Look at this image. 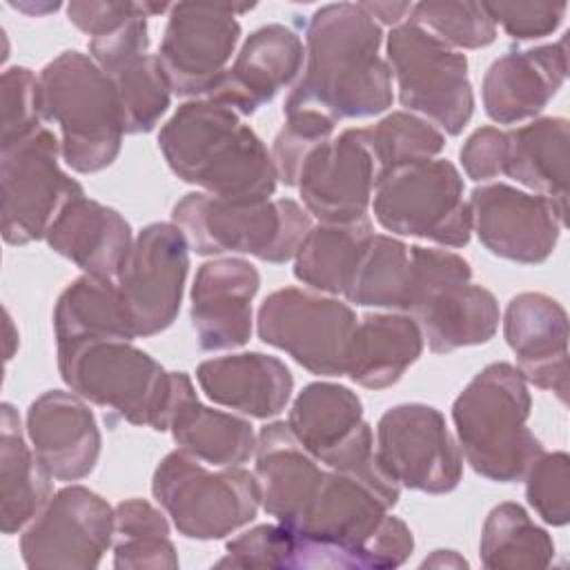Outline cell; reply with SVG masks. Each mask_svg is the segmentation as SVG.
I'll use <instances>...</instances> for the list:
<instances>
[{
  "instance_id": "6da1fadb",
  "label": "cell",
  "mask_w": 570,
  "mask_h": 570,
  "mask_svg": "<svg viewBox=\"0 0 570 570\" xmlns=\"http://www.w3.org/2000/svg\"><path fill=\"white\" fill-rule=\"evenodd\" d=\"M381 24L358 2L318 7L305 29V67L283 111L314 109L336 120L370 118L392 107V71L379 49Z\"/></svg>"
},
{
  "instance_id": "7a4b0ae2",
  "label": "cell",
  "mask_w": 570,
  "mask_h": 570,
  "mask_svg": "<svg viewBox=\"0 0 570 570\" xmlns=\"http://www.w3.org/2000/svg\"><path fill=\"white\" fill-rule=\"evenodd\" d=\"M174 176L227 200H267L276 169L261 136L240 116L209 98L183 102L158 131Z\"/></svg>"
},
{
  "instance_id": "3957f363",
  "label": "cell",
  "mask_w": 570,
  "mask_h": 570,
  "mask_svg": "<svg viewBox=\"0 0 570 570\" xmlns=\"http://www.w3.org/2000/svg\"><path fill=\"white\" fill-rule=\"evenodd\" d=\"M532 399L521 372L503 361L485 365L452 403L456 443L468 465L497 483L521 481L543 452L528 428Z\"/></svg>"
},
{
  "instance_id": "277c9868",
  "label": "cell",
  "mask_w": 570,
  "mask_h": 570,
  "mask_svg": "<svg viewBox=\"0 0 570 570\" xmlns=\"http://www.w3.org/2000/svg\"><path fill=\"white\" fill-rule=\"evenodd\" d=\"M42 122L60 129L62 160L78 174H96L120 154L125 120L111 78L91 56L69 49L38 76Z\"/></svg>"
},
{
  "instance_id": "5b68a950",
  "label": "cell",
  "mask_w": 570,
  "mask_h": 570,
  "mask_svg": "<svg viewBox=\"0 0 570 570\" xmlns=\"http://www.w3.org/2000/svg\"><path fill=\"white\" fill-rule=\"evenodd\" d=\"M58 372L71 392L116 412L131 425L169 430L174 372L131 341L102 338L56 347Z\"/></svg>"
},
{
  "instance_id": "8992f818",
  "label": "cell",
  "mask_w": 570,
  "mask_h": 570,
  "mask_svg": "<svg viewBox=\"0 0 570 570\" xmlns=\"http://www.w3.org/2000/svg\"><path fill=\"white\" fill-rule=\"evenodd\" d=\"M198 256L249 254L265 263H287L312 229V216L292 198L227 200L205 191L185 194L171 209Z\"/></svg>"
},
{
  "instance_id": "52a82bcc",
  "label": "cell",
  "mask_w": 570,
  "mask_h": 570,
  "mask_svg": "<svg viewBox=\"0 0 570 570\" xmlns=\"http://www.w3.org/2000/svg\"><path fill=\"white\" fill-rule=\"evenodd\" d=\"M412 285L407 309L432 354L488 343L501 312L494 294L472 283L470 263L450 249L410 247Z\"/></svg>"
},
{
  "instance_id": "ba28073f",
  "label": "cell",
  "mask_w": 570,
  "mask_h": 570,
  "mask_svg": "<svg viewBox=\"0 0 570 570\" xmlns=\"http://www.w3.org/2000/svg\"><path fill=\"white\" fill-rule=\"evenodd\" d=\"M151 494L178 534L196 541L225 539L256 519L261 488L256 474L240 468L207 470L185 450H171L156 465Z\"/></svg>"
},
{
  "instance_id": "9c48e42d",
  "label": "cell",
  "mask_w": 570,
  "mask_h": 570,
  "mask_svg": "<svg viewBox=\"0 0 570 570\" xmlns=\"http://www.w3.org/2000/svg\"><path fill=\"white\" fill-rule=\"evenodd\" d=\"M287 425L321 465L358 479L387 508L399 503L401 488L376 459L374 434L363 419V403L356 392L330 381L309 383L296 394Z\"/></svg>"
},
{
  "instance_id": "30bf717a",
  "label": "cell",
  "mask_w": 570,
  "mask_h": 570,
  "mask_svg": "<svg viewBox=\"0 0 570 570\" xmlns=\"http://www.w3.org/2000/svg\"><path fill=\"white\" fill-rule=\"evenodd\" d=\"M372 212L376 223L396 236L425 238L445 247H465L472 236L463 178L445 158L379 171Z\"/></svg>"
},
{
  "instance_id": "8fae6325",
  "label": "cell",
  "mask_w": 570,
  "mask_h": 570,
  "mask_svg": "<svg viewBox=\"0 0 570 570\" xmlns=\"http://www.w3.org/2000/svg\"><path fill=\"white\" fill-rule=\"evenodd\" d=\"M387 65L399 102L448 136H459L474 111L468 58L405 20L390 29Z\"/></svg>"
},
{
  "instance_id": "7c38bea8",
  "label": "cell",
  "mask_w": 570,
  "mask_h": 570,
  "mask_svg": "<svg viewBox=\"0 0 570 570\" xmlns=\"http://www.w3.org/2000/svg\"><path fill=\"white\" fill-rule=\"evenodd\" d=\"M60 140L45 125L0 147L2 238L27 245L47 236L51 223L85 189L60 167Z\"/></svg>"
},
{
  "instance_id": "4fadbf2b",
  "label": "cell",
  "mask_w": 570,
  "mask_h": 570,
  "mask_svg": "<svg viewBox=\"0 0 570 570\" xmlns=\"http://www.w3.org/2000/svg\"><path fill=\"white\" fill-rule=\"evenodd\" d=\"M356 323L347 303L301 287H281L267 294L256 314L258 338L318 376L347 372Z\"/></svg>"
},
{
  "instance_id": "5bb4252c",
  "label": "cell",
  "mask_w": 570,
  "mask_h": 570,
  "mask_svg": "<svg viewBox=\"0 0 570 570\" xmlns=\"http://www.w3.org/2000/svg\"><path fill=\"white\" fill-rule=\"evenodd\" d=\"M187 272L189 243L178 225L149 223L134 236L116 287L136 338L160 334L176 321Z\"/></svg>"
},
{
  "instance_id": "9a60e30c",
  "label": "cell",
  "mask_w": 570,
  "mask_h": 570,
  "mask_svg": "<svg viewBox=\"0 0 570 570\" xmlns=\"http://www.w3.org/2000/svg\"><path fill=\"white\" fill-rule=\"evenodd\" d=\"M376 459L399 485L448 494L463 476V454L443 414L425 403L390 407L376 423Z\"/></svg>"
},
{
  "instance_id": "2e32d148",
  "label": "cell",
  "mask_w": 570,
  "mask_h": 570,
  "mask_svg": "<svg viewBox=\"0 0 570 570\" xmlns=\"http://www.w3.org/2000/svg\"><path fill=\"white\" fill-rule=\"evenodd\" d=\"M114 508L85 485H65L51 494L22 530L20 554L27 568H98L114 546Z\"/></svg>"
},
{
  "instance_id": "e0dca14e",
  "label": "cell",
  "mask_w": 570,
  "mask_h": 570,
  "mask_svg": "<svg viewBox=\"0 0 570 570\" xmlns=\"http://www.w3.org/2000/svg\"><path fill=\"white\" fill-rule=\"evenodd\" d=\"M249 7L171 4L158 58L171 91L183 98H207L227 71L240 40L238 11Z\"/></svg>"
},
{
  "instance_id": "ac0fdd59",
  "label": "cell",
  "mask_w": 570,
  "mask_h": 570,
  "mask_svg": "<svg viewBox=\"0 0 570 570\" xmlns=\"http://www.w3.org/2000/svg\"><path fill=\"white\" fill-rule=\"evenodd\" d=\"M468 205L472 232H476L481 245L499 258L523 265L543 263L566 227L568 209L505 183L474 187Z\"/></svg>"
},
{
  "instance_id": "d6986e66",
  "label": "cell",
  "mask_w": 570,
  "mask_h": 570,
  "mask_svg": "<svg viewBox=\"0 0 570 570\" xmlns=\"http://www.w3.org/2000/svg\"><path fill=\"white\" fill-rule=\"evenodd\" d=\"M374 180L376 163L365 127H352L305 158L296 187L309 216L321 223H354L367 218Z\"/></svg>"
},
{
  "instance_id": "ffe728a7",
  "label": "cell",
  "mask_w": 570,
  "mask_h": 570,
  "mask_svg": "<svg viewBox=\"0 0 570 570\" xmlns=\"http://www.w3.org/2000/svg\"><path fill=\"white\" fill-rule=\"evenodd\" d=\"M145 13L107 36L89 38V56L116 85L125 134L151 131L171 102V85L158 53H149Z\"/></svg>"
},
{
  "instance_id": "44dd1931",
  "label": "cell",
  "mask_w": 570,
  "mask_h": 570,
  "mask_svg": "<svg viewBox=\"0 0 570 570\" xmlns=\"http://www.w3.org/2000/svg\"><path fill=\"white\" fill-rule=\"evenodd\" d=\"M258 287L261 274L245 258H212L198 267L189 292V318L200 350H236L249 341Z\"/></svg>"
},
{
  "instance_id": "7402d4cb",
  "label": "cell",
  "mask_w": 570,
  "mask_h": 570,
  "mask_svg": "<svg viewBox=\"0 0 570 570\" xmlns=\"http://www.w3.org/2000/svg\"><path fill=\"white\" fill-rule=\"evenodd\" d=\"M24 432L42 468L58 481H80L98 463L102 436L94 412L76 392L49 390L31 401Z\"/></svg>"
},
{
  "instance_id": "603a6c76",
  "label": "cell",
  "mask_w": 570,
  "mask_h": 570,
  "mask_svg": "<svg viewBox=\"0 0 570 570\" xmlns=\"http://www.w3.org/2000/svg\"><path fill=\"white\" fill-rule=\"evenodd\" d=\"M503 336L517 356V370L541 390L568 399V314L541 292H521L503 314Z\"/></svg>"
},
{
  "instance_id": "cb8c5ba5",
  "label": "cell",
  "mask_w": 570,
  "mask_h": 570,
  "mask_svg": "<svg viewBox=\"0 0 570 570\" xmlns=\"http://www.w3.org/2000/svg\"><path fill=\"white\" fill-rule=\"evenodd\" d=\"M303 40L285 24H265L240 45L234 62L207 96L238 116H252L276 98L303 69Z\"/></svg>"
},
{
  "instance_id": "d4e9b609",
  "label": "cell",
  "mask_w": 570,
  "mask_h": 570,
  "mask_svg": "<svg viewBox=\"0 0 570 570\" xmlns=\"http://www.w3.org/2000/svg\"><path fill=\"white\" fill-rule=\"evenodd\" d=\"M566 76V38L532 49H512L492 60L483 76V109L499 125L534 120L563 87Z\"/></svg>"
},
{
  "instance_id": "484cf974",
  "label": "cell",
  "mask_w": 570,
  "mask_h": 570,
  "mask_svg": "<svg viewBox=\"0 0 570 570\" xmlns=\"http://www.w3.org/2000/svg\"><path fill=\"white\" fill-rule=\"evenodd\" d=\"M205 396L252 419H274L289 403L294 379L289 367L263 352L207 358L196 367Z\"/></svg>"
},
{
  "instance_id": "4316f807",
  "label": "cell",
  "mask_w": 570,
  "mask_h": 570,
  "mask_svg": "<svg viewBox=\"0 0 570 570\" xmlns=\"http://www.w3.org/2000/svg\"><path fill=\"white\" fill-rule=\"evenodd\" d=\"M45 240L82 274L116 281L134 236L125 216L94 198L78 196L51 223Z\"/></svg>"
},
{
  "instance_id": "83f0119b",
  "label": "cell",
  "mask_w": 570,
  "mask_h": 570,
  "mask_svg": "<svg viewBox=\"0 0 570 570\" xmlns=\"http://www.w3.org/2000/svg\"><path fill=\"white\" fill-rule=\"evenodd\" d=\"M254 459L261 508L289 528L312 499L325 468L296 441L285 421L261 428Z\"/></svg>"
},
{
  "instance_id": "f1b7e54d",
  "label": "cell",
  "mask_w": 570,
  "mask_h": 570,
  "mask_svg": "<svg viewBox=\"0 0 570 570\" xmlns=\"http://www.w3.org/2000/svg\"><path fill=\"white\" fill-rule=\"evenodd\" d=\"M169 432L180 450L218 468L247 463L258 439L247 419L203 405L185 372H174Z\"/></svg>"
},
{
  "instance_id": "f546056e",
  "label": "cell",
  "mask_w": 570,
  "mask_h": 570,
  "mask_svg": "<svg viewBox=\"0 0 570 570\" xmlns=\"http://www.w3.org/2000/svg\"><path fill=\"white\" fill-rule=\"evenodd\" d=\"M423 345V334L410 314H365L356 323L345 374L361 387L385 390L419 361Z\"/></svg>"
},
{
  "instance_id": "4dcf8cb0",
  "label": "cell",
  "mask_w": 570,
  "mask_h": 570,
  "mask_svg": "<svg viewBox=\"0 0 570 570\" xmlns=\"http://www.w3.org/2000/svg\"><path fill=\"white\" fill-rule=\"evenodd\" d=\"M568 142L566 118L543 116L505 131L501 176L568 209Z\"/></svg>"
},
{
  "instance_id": "1f68e13d",
  "label": "cell",
  "mask_w": 570,
  "mask_h": 570,
  "mask_svg": "<svg viewBox=\"0 0 570 570\" xmlns=\"http://www.w3.org/2000/svg\"><path fill=\"white\" fill-rule=\"evenodd\" d=\"M51 474L27 445L20 416L11 403L0 410V528L24 530L51 499Z\"/></svg>"
},
{
  "instance_id": "d6a6232c",
  "label": "cell",
  "mask_w": 570,
  "mask_h": 570,
  "mask_svg": "<svg viewBox=\"0 0 570 570\" xmlns=\"http://www.w3.org/2000/svg\"><path fill=\"white\" fill-rule=\"evenodd\" d=\"M53 334L56 347L102 338H136L116 281L89 274L73 278L58 296L53 307Z\"/></svg>"
},
{
  "instance_id": "836d02e7",
  "label": "cell",
  "mask_w": 570,
  "mask_h": 570,
  "mask_svg": "<svg viewBox=\"0 0 570 570\" xmlns=\"http://www.w3.org/2000/svg\"><path fill=\"white\" fill-rule=\"evenodd\" d=\"M372 234L370 218L312 225L294 256V276L309 289L343 296Z\"/></svg>"
},
{
  "instance_id": "e575fe53",
  "label": "cell",
  "mask_w": 570,
  "mask_h": 570,
  "mask_svg": "<svg viewBox=\"0 0 570 570\" xmlns=\"http://www.w3.org/2000/svg\"><path fill=\"white\" fill-rule=\"evenodd\" d=\"M410 285V247L394 236L372 234L343 298L363 307L405 312Z\"/></svg>"
},
{
  "instance_id": "d590c367",
  "label": "cell",
  "mask_w": 570,
  "mask_h": 570,
  "mask_svg": "<svg viewBox=\"0 0 570 570\" xmlns=\"http://www.w3.org/2000/svg\"><path fill=\"white\" fill-rule=\"evenodd\" d=\"M479 557L485 568H548L554 559L552 537L537 525L523 505H494L481 528Z\"/></svg>"
},
{
  "instance_id": "8d00e7d4",
  "label": "cell",
  "mask_w": 570,
  "mask_h": 570,
  "mask_svg": "<svg viewBox=\"0 0 570 570\" xmlns=\"http://www.w3.org/2000/svg\"><path fill=\"white\" fill-rule=\"evenodd\" d=\"M114 568H178L167 517L145 499H127L114 508Z\"/></svg>"
},
{
  "instance_id": "74e56055",
  "label": "cell",
  "mask_w": 570,
  "mask_h": 570,
  "mask_svg": "<svg viewBox=\"0 0 570 570\" xmlns=\"http://www.w3.org/2000/svg\"><path fill=\"white\" fill-rule=\"evenodd\" d=\"M365 140L376 163V174L419 160L436 158L445 147V136L430 120L392 111L376 125L365 127Z\"/></svg>"
},
{
  "instance_id": "f35d334b",
  "label": "cell",
  "mask_w": 570,
  "mask_h": 570,
  "mask_svg": "<svg viewBox=\"0 0 570 570\" xmlns=\"http://www.w3.org/2000/svg\"><path fill=\"white\" fill-rule=\"evenodd\" d=\"M407 20L456 51L481 49L497 38V24L483 2H419Z\"/></svg>"
},
{
  "instance_id": "ab89813d",
  "label": "cell",
  "mask_w": 570,
  "mask_h": 570,
  "mask_svg": "<svg viewBox=\"0 0 570 570\" xmlns=\"http://www.w3.org/2000/svg\"><path fill=\"white\" fill-rule=\"evenodd\" d=\"M334 120L314 109L287 111L272 145V160L283 185L296 187L305 158L332 138Z\"/></svg>"
},
{
  "instance_id": "60d3db41",
  "label": "cell",
  "mask_w": 570,
  "mask_h": 570,
  "mask_svg": "<svg viewBox=\"0 0 570 570\" xmlns=\"http://www.w3.org/2000/svg\"><path fill=\"white\" fill-rule=\"evenodd\" d=\"M523 479L532 510L548 525H566L570 519V456L566 452H541Z\"/></svg>"
},
{
  "instance_id": "b9f144b4",
  "label": "cell",
  "mask_w": 570,
  "mask_h": 570,
  "mask_svg": "<svg viewBox=\"0 0 570 570\" xmlns=\"http://www.w3.org/2000/svg\"><path fill=\"white\" fill-rule=\"evenodd\" d=\"M218 568H292L294 532L283 523H263L225 543Z\"/></svg>"
},
{
  "instance_id": "7bdbcfd3",
  "label": "cell",
  "mask_w": 570,
  "mask_h": 570,
  "mask_svg": "<svg viewBox=\"0 0 570 570\" xmlns=\"http://www.w3.org/2000/svg\"><path fill=\"white\" fill-rule=\"evenodd\" d=\"M42 127L38 105V78L27 67L2 71V136L0 147L11 145Z\"/></svg>"
},
{
  "instance_id": "ee69618b",
  "label": "cell",
  "mask_w": 570,
  "mask_h": 570,
  "mask_svg": "<svg viewBox=\"0 0 570 570\" xmlns=\"http://www.w3.org/2000/svg\"><path fill=\"white\" fill-rule=\"evenodd\" d=\"M494 24L512 40H537L550 36L563 22L566 2H483Z\"/></svg>"
},
{
  "instance_id": "f6af8a7d",
  "label": "cell",
  "mask_w": 570,
  "mask_h": 570,
  "mask_svg": "<svg viewBox=\"0 0 570 570\" xmlns=\"http://www.w3.org/2000/svg\"><path fill=\"white\" fill-rule=\"evenodd\" d=\"M171 4H156V2H96V0H73L67 4L69 20L87 36L98 38L116 31L127 20L145 13L158 16L169 11Z\"/></svg>"
},
{
  "instance_id": "bcb514c9",
  "label": "cell",
  "mask_w": 570,
  "mask_h": 570,
  "mask_svg": "<svg viewBox=\"0 0 570 570\" xmlns=\"http://www.w3.org/2000/svg\"><path fill=\"white\" fill-rule=\"evenodd\" d=\"M503 151H505V129L479 127L465 138L459 151L463 171L468 174V178L476 183L497 178L501 176Z\"/></svg>"
},
{
  "instance_id": "7dc6e473",
  "label": "cell",
  "mask_w": 570,
  "mask_h": 570,
  "mask_svg": "<svg viewBox=\"0 0 570 570\" xmlns=\"http://www.w3.org/2000/svg\"><path fill=\"white\" fill-rule=\"evenodd\" d=\"M358 4L376 22L390 24V27H396V24L405 22L410 18V13H412V4L410 2H358Z\"/></svg>"
},
{
  "instance_id": "c3c4849f",
  "label": "cell",
  "mask_w": 570,
  "mask_h": 570,
  "mask_svg": "<svg viewBox=\"0 0 570 570\" xmlns=\"http://www.w3.org/2000/svg\"><path fill=\"white\" fill-rule=\"evenodd\" d=\"M443 566L468 568V561L463 557H459L454 550H434L432 557H425L421 563V568H443Z\"/></svg>"
},
{
  "instance_id": "681fc988",
  "label": "cell",
  "mask_w": 570,
  "mask_h": 570,
  "mask_svg": "<svg viewBox=\"0 0 570 570\" xmlns=\"http://www.w3.org/2000/svg\"><path fill=\"white\" fill-rule=\"evenodd\" d=\"M11 7H16V9H22V11H29V13H36V16H38V13H45V11H56L60 4H58V2H53V4H45V7H38V4H36V7H24V4H13V2H11Z\"/></svg>"
}]
</instances>
